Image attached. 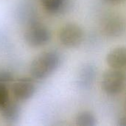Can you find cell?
<instances>
[{"label": "cell", "instance_id": "6da1fadb", "mask_svg": "<svg viewBox=\"0 0 126 126\" xmlns=\"http://www.w3.org/2000/svg\"><path fill=\"white\" fill-rule=\"evenodd\" d=\"M60 63L61 56L57 52H44L32 61L30 73L33 78L42 80L52 74L58 68Z\"/></svg>", "mask_w": 126, "mask_h": 126}, {"label": "cell", "instance_id": "7a4b0ae2", "mask_svg": "<svg viewBox=\"0 0 126 126\" xmlns=\"http://www.w3.org/2000/svg\"><path fill=\"white\" fill-rule=\"evenodd\" d=\"M126 75L121 69H111L106 71L102 78V89L110 95L118 94L126 86Z\"/></svg>", "mask_w": 126, "mask_h": 126}, {"label": "cell", "instance_id": "3957f363", "mask_svg": "<svg viewBox=\"0 0 126 126\" xmlns=\"http://www.w3.org/2000/svg\"><path fill=\"white\" fill-rule=\"evenodd\" d=\"M83 39V30L77 24H67L64 25L59 32L60 42L68 48L78 47L81 44Z\"/></svg>", "mask_w": 126, "mask_h": 126}, {"label": "cell", "instance_id": "277c9868", "mask_svg": "<svg viewBox=\"0 0 126 126\" xmlns=\"http://www.w3.org/2000/svg\"><path fill=\"white\" fill-rule=\"evenodd\" d=\"M51 38L49 30L44 25L32 23L24 33L25 41L31 47H38L47 44Z\"/></svg>", "mask_w": 126, "mask_h": 126}, {"label": "cell", "instance_id": "5b68a950", "mask_svg": "<svg viewBox=\"0 0 126 126\" xmlns=\"http://www.w3.org/2000/svg\"><path fill=\"white\" fill-rule=\"evenodd\" d=\"M101 29L103 33L108 37H120L126 31V18L117 14L108 16L103 21Z\"/></svg>", "mask_w": 126, "mask_h": 126}, {"label": "cell", "instance_id": "8992f818", "mask_svg": "<svg viewBox=\"0 0 126 126\" xmlns=\"http://www.w3.org/2000/svg\"><path fill=\"white\" fill-rule=\"evenodd\" d=\"M35 92V86L32 79L23 78L17 80L13 86L14 97L18 100H27L31 98Z\"/></svg>", "mask_w": 126, "mask_h": 126}, {"label": "cell", "instance_id": "52a82bcc", "mask_svg": "<svg viewBox=\"0 0 126 126\" xmlns=\"http://www.w3.org/2000/svg\"><path fill=\"white\" fill-rule=\"evenodd\" d=\"M106 63L111 69H122L126 67V47H117L110 51L106 56Z\"/></svg>", "mask_w": 126, "mask_h": 126}, {"label": "cell", "instance_id": "ba28073f", "mask_svg": "<svg viewBox=\"0 0 126 126\" xmlns=\"http://www.w3.org/2000/svg\"><path fill=\"white\" fill-rule=\"evenodd\" d=\"M0 109L3 119L7 123L14 124L18 120L20 116V106L17 103L8 100Z\"/></svg>", "mask_w": 126, "mask_h": 126}, {"label": "cell", "instance_id": "9c48e42d", "mask_svg": "<svg viewBox=\"0 0 126 126\" xmlns=\"http://www.w3.org/2000/svg\"><path fill=\"white\" fill-rule=\"evenodd\" d=\"M76 125L79 126H95L97 119L90 111H84L80 112L76 117Z\"/></svg>", "mask_w": 126, "mask_h": 126}, {"label": "cell", "instance_id": "30bf717a", "mask_svg": "<svg viewBox=\"0 0 126 126\" xmlns=\"http://www.w3.org/2000/svg\"><path fill=\"white\" fill-rule=\"evenodd\" d=\"M44 8L49 13H60L64 7L66 0H41Z\"/></svg>", "mask_w": 126, "mask_h": 126}, {"label": "cell", "instance_id": "8fae6325", "mask_svg": "<svg viewBox=\"0 0 126 126\" xmlns=\"http://www.w3.org/2000/svg\"><path fill=\"white\" fill-rule=\"evenodd\" d=\"M95 75V72L91 65H86L80 72L79 83L80 86L86 87L92 83Z\"/></svg>", "mask_w": 126, "mask_h": 126}, {"label": "cell", "instance_id": "7c38bea8", "mask_svg": "<svg viewBox=\"0 0 126 126\" xmlns=\"http://www.w3.org/2000/svg\"><path fill=\"white\" fill-rule=\"evenodd\" d=\"M9 100V92L4 84L0 83V109Z\"/></svg>", "mask_w": 126, "mask_h": 126}, {"label": "cell", "instance_id": "4fadbf2b", "mask_svg": "<svg viewBox=\"0 0 126 126\" xmlns=\"http://www.w3.org/2000/svg\"><path fill=\"white\" fill-rule=\"evenodd\" d=\"M13 80V75L8 71H0V83L6 84L11 82Z\"/></svg>", "mask_w": 126, "mask_h": 126}, {"label": "cell", "instance_id": "5bb4252c", "mask_svg": "<svg viewBox=\"0 0 126 126\" xmlns=\"http://www.w3.org/2000/svg\"><path fill=\"white\" fill-rule=\"evenodd\" d=\"M117 125L120 126H126V116L121 117L117 122Z\"/></svg>", "mask_w": 126, "mask_h": 126}, {"label": "cell", "instance_id": "9a60e30c", "mask_svg": "<svg viewBox=\"0 0 126 126\" xmlns=\"http://www.w3.org/2000/svg\"><path fill=\"white\" fill-rule=\"evenodd\" d=\"M103 1L110 4H119L123 1H124V0H103Z\"/></svg>", "mask_w": 126, "mask_h": 126}, {"label": "cell", "instance_id": "2e32d148", "mask_svg": "<svg viewBox=\"0 0 126 126\" xmlns=\"http://www.w3.org/2000/svg\"></svg>", "mask_w": 126, "mask_h": 126}]
</instances>
